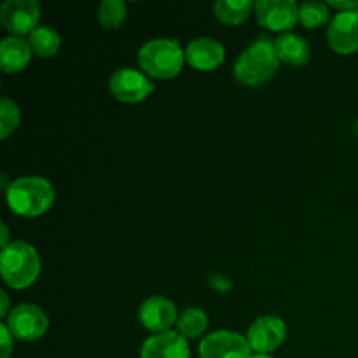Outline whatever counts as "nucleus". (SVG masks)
I'll use <instances>...</instances> for the list:
<instances>
[{
	"label": "nucleus",
	"instance_id": "obj_11",
	"mask_svg": "<svg viewBox=\"0 0 358 358\" xmlns=\"http://www.w3.org/2000/svg\"><path fill=\"white\" fill-rule=\"evenodd\" d=\"M327 41L339 55L358 51V9L338 13L327 28Z\"/></svg>",
	"mask_w": 358,
	"mask_h": 358
},
{
	"label": "nucleus",
	"instance_id": "obj_8",
	"mask_svg": "<svg viewBox=\"0 0 358 358\" xmlns=\"http://www.w3.org/2000/svg\"><path fill=\"white\" fill-rule=\"evenodd\" d=\"M41 6L35 0H7L0 7V23L14 37L30 35L38 27Z\"/></svg>",
	"mask_w": 358,
	"mask_h": 358
},
{
	"label": "nucleus",
	"instance_id": "obj_5",
	"mask_svg": "<svg viewBox=\"0 0 358 358\" xmlns=\"http://www.w3.org/2000/svg\"><path fill=\"white\" fill-rule=\"evenodd\" d=\"M3 324L20 341H37L44 338L49 329V318L35 304H20L13 308Z\"/></svg>",
	"mask_w": 358,
	"mask_h": 358
},
{
	"label": "nucleus",
	"instance_id": "obj_25",
	"mask_svg": "<svg viewBox=\"0 0 358 358\" xmlns=\"http://www.w3.org/2000/svg\"><path fill=\"white\" fill-rule=\"evenodd\" d=\"M0 299H2V306H0V317L7 318L9 317L10 310H9V297H7L6 290H2V292H0Z\"/></svg>",
	"mask_w": 358,
	"mask_h": 358
},
{
	"label": "nucleus",
	"instance_id": "obj_4",
	"mask_svg": "<svg viewBox=\"0 0 358 358\" xmlns=\"http://www.w3.org/2000/svg\"><path fill=\"white\" fill-rule=\"evenodd\" d=\"M185 51L173 38H152L138 51V65L154 79H173L182 72Z\"/></svg>",
	"mask_w": 358,
	"mask_h": 358
},
{
	"label": "nucleus",
	"instance_id": "obj_15",
	"mask_svg": "<svg viewBox=\"0 0 358 358\" xmlns=\"http://www.w3.org/2000/svg\"><path fill=\"white\" fill-rule=\"evenodd\" d=\"M31 59V48L21 37L3 38L0 44V66L3 73H20L28 66Z\"/></svg>",
	"mask_w": 358,
	"mask_h": 358
},
{
	"label": "nucleus",
	"instance_id": "obj_21",
	"mask_svg": "<svg viewBox=\"0 0 358 358\" xmlns=\"http://www.w3.org/2000/svg\"><path fill=\"white\" fill-rule=\"evenodd\" d=\"M299 21L303 27L313 28L322 27L329 21V6L324 2H304L299 6Z\"/></svg>",
	"mask_w": 358,
	"mask_h": 358
},
{
	"label": "nucleus",
	"instance_id": "obj_26",
	"mask_svg": "<svg viewBox=\"0 0 358 358\" xmlns=\"http://www.w3.org/2000/svg\"><path fill=\"white\" fill-rule=\"evenodd\" d=\"M0 227H2V238H0V245H2V248H6L7 245H9V229H7L6 222L0 224Z\"/></svg>",
	"mask_w": 358,
	"mask_h": 358
},
{
	"label": "nucleus",
	"instance_id": "obj_16",
	"mask_svg": "<svg viewBox=\"0 0 358 358\" xmlns=\"http://www.w3.org/2000/svg\"><path fill=\"white\" fill-rule=\"evenodd\" d=\"M275 49L280 62L290 66H303L311 58V49L308 42L301 35L292 34V31L280 35L275 41Z\"/></svg>",
	"mask_w": 358,
	"mask_h": 358
},
{
	"label": "nucleus",
	"instance_id": "obj_20",
	"mask_svg": "<svg viewBox=\"0 0 358 358\" xmlns=\"http://www.w3.org/2000/svg\"><path fill=\"white\" fill-rule=\"evenodd\" d=\"M126 16H128V6L122 0H103L98 6V21L107 30L121 27Z\"/></svg>",
	"mask_w": 358,
	"mask_h": 358
},
{
	"label": "nucleus",
	"instance_id": "obj_13",
	"mask_svg": "<svg viewBox=\"0 0 358 358\" xmlns=\"http://www.w3.org/2000/svg\"><path fill=\"white\" fill-rule=\"evenodd\" d=\"M140 358H191V348L184 336L177 331H166L145 339Z\"/></svg>",
	"mask_w": 358,
	"mask_h": 358
},
{
	"label": "nucleus",
	"instance_id": "obj_27",
	"mask_svg": "<svg viewBox=\"0 0 358 358\" xmlns=\"http://www.w3.org/2000/svg\"><path fill=\"white\" fill-rule=\"evenodd\" d=\"M250 358H275V357L268 355V353H254Z\"/></svg>",
	"mask_w": 358,
	"mask_h": 358
},
{
	"label": "nucleus",
	"instance_id": "obj_9",
	"mask_svg": "<svg viewBox=\"0 0 358 358\" xmlns=\"http://www.w3.org/2000/svg\"><path fill=\"white\" fill-rule=\"evenodd\" d=\"M247 336L233 331H215L199 343V358H250Z\"/></svg>",
	"mask_w": 358,
	"mask_h": 358
},
{
	"label": "nucleus",
	"instance_id": "obj_22",
	"mask_svg": "<svg viewBox=\"0 0 358 358\" xmlns=\"http://www.w3.org/2000/svg\"><path fill=\"white\" fill-rule=\"evenodd\" d=\"M20 121V107L10 98H2L0 100V138L6 140L10 133L16 131Z\"/></svg>",
	"mask_w": 358,
	"mask_h": 358
},
{
	"label": "nucleus",
	"instance_id": "obj_2",
	"mask_svg": "<svg viewBox=\"0 0 358 358\" xmlns=\"http://www.w3.org/2000/svg\"><path fill=\"white\" fill-rule=\"evenodd\" d=\"M275 41L261 37L252 42L234 63V77L247 87H259L269 83L278 70Z\"/></svg>",
	"mask_w": 358,
	"mask_h": 358
},
{
	"label": "nucleus",
	"instance_id": "obj_19",
	"mask_svg": "<svg viewBox=\"0 0 358 358\" xmlns=\"http://www.w3.org/2000/svg\"><path fill=\"white\" fill-rule=\"evenodd\" d=\"M208 329V317L199 308H187L177 320V332L185 339L201 338Z\"/></svg>",
	"mask_w": 358,
	"mask_h": 358
},
{
	"label": "nucleus",
	"instance_id": "obj_10",
	"mask_svg": "<svg viewBox=\"0 0 358 358\" xmlns=\"http://www.w3.org/2000/svg\"><path fill=\"white\" fill-rule=\"evenodd\" d=\"M287 338V325L280 317L266 315L257 318L248 327L247 341L255 353H268L271 355L275 350L282 346Z\"/></svg>",
	"mask_w": 358,
	"mask_h": 358
},
{
	"label": "nucleus",
	"instance_id": "obj_1",
	"mask_svg": "<svg viewBox=\"0 0 358 358\" xmlns=\"http://www.w3.org/2000/svg\"><path fill=\"white\" fill-rule=\"evenodd\" d=\"M55 199L56 191L51 182L37 175L16 178L10 182V187L6 192L10 212L27 219L44 215L55 205Z\"/></svg>",
	"mask_w": 358,
	"mask_h": 358
},
{
	"label": "nucleus",
	"instance_id": "obj_7",
	"mask_svg": "<svg viewBox=\"0 0 358 358\" xmlns=\"http://www.w3.org/2000/svg\"><path fill=\"white\" fill-rule=\"evenodd\" d=\"M112 96L121 103H140L154 91L147 73L136 69H119L108 80Z\"/></svg>",
	"mask_w": 358,
	"mask_h": 358
},
{
	"label": "nucleus",
	"instance_id": "obj_18",
	"mask_svg": "<svg viewBox=\"0 0 358 358\" xmlns=\"http://www.w3.org/2000/svg\"><path fill=\"white\" fill-rule=\"evenodd\" d=\"M254 6L250 0H219L215 2V16L220 23L238 27L248 20Z\"/></svg>",
	"mask_w": 358,
	"mask_h": 358
},
{
	"label": "nucleus",
	"instance_id": "obj_14",
	"mask_svg": "<svg viewBox=\"0 0 358 358\" xmlns=\"http://www.w3.org/2000/svg\"><path fill=\"white\" fill-rule=\"evenodd\" d=\"M226 59V49L219 41L210 37L196 38L185 48V62L196 70L212 72L217 70Z\"/></svg>",
	"mask_w": 358,
	"mask_h": 358
},
{
	"label": "nucleus",
	"instance_id": "obj_12",
	"mask_svg": "<svg viewBox=\"0 0 358 358\" xmlns=\"http://www.w3.org/2000/svg\"><path fill=\"white\" fill-rule=\"evenodd\" d=\"M140 324L147 329V331L154 332V334H161V332L170 331L171 325H177L178 315L177 308L170 299L161 296H152L142 303L138 310Z\"/></svg>",
	"mask_w": 358,
	"mask_h": 358
},
{
	"label": "nucleus",
	"instance_id": "obj_6",
	"mask_svg": "<svg viewBox=\"0 0 358 358\" xmlns=\"http://www.w3.org/2000/svg\"><path fill=\"white\" fill-rule=\"evenodd\" d=\"M259 24L271 31L289 34L299 21V6L296 0H257L254 6Z\"/></svg>",
	"mask_w": 358,
	"mask_h": 358
},
{
	"label": "nucleus",
	"instance_id": "obj_3",
	"mask_svg": "<svg viewBox=\"0 0 358 358\" xmlns=\"http://www.w3.org/2000/svg\"><path fill=\"white\" fill-rule=\"evenodd\" d=\"M41 255L34 245L27 241H10L0 254V273L14 290H23L34 285L41 275Z\"/></svg>",
	"mask_w": 358,
	"mask_h": 358
},
{
	"label": "nucleus",
	"instance_id": "obj_24",
	"mask_svg": "<svg viewBox=\"0 0 358 358\" xmlns=\"http://www.w3.org/2000/svg\"><path fill=\"white\" fill-rule=\"evenodd\" d=\"M329 7H334L338 13H346V10L358 9V0H329Z\"/></svg>",
	"mask_w": 358,
	"mask_h": 358
},
{
	"label": "nucleus",
	"instance_id": "obj_23",
	"mask_svg": "<svg viewBox=\"0 0 358 358\" xmlns=\"http://www.w3.org/2000/svg\"><path fill=\"white\" fill-rule=\"evenodd\" d=\"M14 350V336L6 324L0 325V358H9Z\"/></svg>",
	"mask_w": 358,
	"mask_h": 358
},
{
	"label": "nucleus",
	"instance_id": "obj_17",
	"mask_svg": "<svg viewBox=\"0 0 358 358\" xmlns=\"http://www.w3.org/2000/svg\"><path fill=\"white\" fill-rule=\"evenodd\" d=\"M28 44H30L31 52L37 55L38 58H52L58 55L59 48H62V38H59L58 31L42 24L28 35Z\"/></svg>",
	"mask_w": 358,
	"mask_h": 358
}]
</instances>
